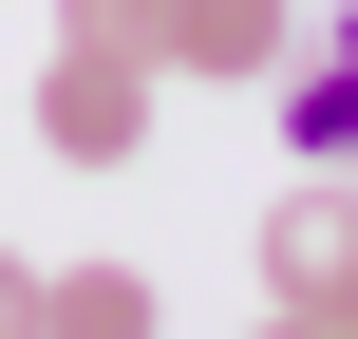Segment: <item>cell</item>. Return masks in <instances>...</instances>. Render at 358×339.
Returning a JSON list of instances; mask_svg holds the SVG:
<instances>
[{"label": "cell", "instance_id": "6da1fadb", "mask_svg": "<svg viewBox=\"0 0 358 339\" xmlns=\"http://www.w3.org/2000/svg\"><path fill=\"white\" fill-rule=\"evenodd\" d=\"M38 151H57V170H151V57L57 38V75H38Z\"/></svg>", "mask_w": 358, "mask_h": 339}, {"label": "cell", "instance_id": "7a4b0ae2", "mask_svg": "<svg viewBox=\"0 0 358 339\" xmlns=\"http://www.w3.org/2000/svg\"><path fill=\"white\" fill-rule=\"evenodd\" d=\"M264 302H283V321H340L358 302V170H302V189L264 208Z\"/></svg>", "mask_w": 358, "mask_h": 339}, {"label": "cell", "instance_id": "3957f363", "mask_svg": "<svg viewBox=\"0 0 358 339\" xmlns=\"http://www.w3.org/2000/svg\"><path fill=\"white\" fill-rule=\"evenodd\" d=\"M302 0H151V75H283Z\"/></svg>", "mask_w": 358, "mask_h": 339}, {"label": "cell", "instance_id": "277c9868", "mask_svg": "<svg viewBox=\"0 0 358 339\" xmlns=\"http://www.w3.org/2000/svg\"><path fill=\"white\" fill-rule=\"evenodd\" d=\"M264 94H283V151H302V170H358V0L264 75Z\"/></svg>", "mask_w": 358, "mask_h": 339}, {"label": "cell", "instance_id": "5b68a950", "mask_svg": "<svg viewBox=\"0 0 358 339\" xmlns=\"http://www.w3.org/2000/svg\"><path fill=\"white\" fill-rule=\"evenodd\" d=\"M151 264H38V339H151Z\"/></svg>", "mask_w": 358, "mask_h": 339}, {"label": "cell", "instance_id": "8992f818", "mask_svg": "<svg viewBox=\"0 0 358 339\" xmlns=\"http://www.w3.org/2000/svg\"><path fill=\"white\" fill-rule=\"evenodd\" d=\"M57 38H113V57H151V0H57Z\"/></svg>", "mask_w": 358, "mask_h": 339}, {"label": "cell", "instance_id": "52a82bcc", "mask_svg": "<svg viewBox=\"0 0 358 339\" xmlns=\"http://www.w3.org/2000/svg\"><path fill=\"white\" fill-rule=\"evenodd\" d=\"M0 339H38V264H0Z\"/></svg>", "mask_w": 358, "mask_h": 339}, {"label": "cell", "instance_id": "ba28073f", "mask_svg": "<svg viewBox=\"0 0 358 339\" xmlns=\"http://www.w3.org/2000/svg\"><path fill=\"white\" fill-rule=\"evenodd\" d=\"M245 339H321V321H283V302H264V321H245Z\"/></svg>", "mask_w": 358, "mask_h": 339}, {"label": "cell", "instance_id": "9c48e42d", "mask_svg": "<svg viewBox=\"0 0 358 339\" xmlns=\"http://www.w3.org/2000/svg\"><path fill=\"white\" fill-rule=\"evenodd\" d=\"M321 339H358V302H340V321H321Z\"/></svg>", "mask_w": 358, "mask_h": 339}]
</instances>
